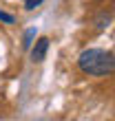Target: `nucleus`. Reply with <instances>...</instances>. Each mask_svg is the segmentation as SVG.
Here are the masks:
<instances>
[{"label":"nucleus","mask_w":115,"mask_h":121,"mask_svg":"<svg viewBox=\"0 0 115 121\" xmlns=\"http://www.w3.org/2000/svg\"><path fill=\"white\" fill-rule=\"evenodd\" d=\"M42 2H44V0H24V9L27 11H33V9H38Z\"/></svg>","instance_id":"nucleus-6"},{"label":"nucleus","mask_w":115,"mask_h":121,"mask_svg":"<svg viewBox=\"0 0 115 121\" xmlns=\"http://www.w3.org/2000/svg\"><path fill=\"white\" fill-rule=\"evenodd\" d=\"M77 68L84 75L91 77H104L111 75L115 68L113 51H104V48H86L77 55Z\"/></svg>","instance_id":"nucleus-1"},{"label":"nucleus","mask_w":115,"mask_h":121,"mask_svg":"<svg viewBox=\"0 0 115 121\" xmlns=\"http://www.w3.org/2000/svg\"><path fill=\"white\" fill-rule=\"evenodd\" d=\"M0 22H5V24H16V18H13L11 13H7V11H0Z\"/></svg>","instance_id":"nucleus-5"},{"label":"nucleus","mask_w":115,"mask_h":121,"mask_svg":"<svg viewBox=\"0 0 115 121\" xmlns=\"http://www.w3.org/2000/svg\"><path fill=\"white\" fill-rule=\"evenodd\" d=\"M109 22H111V13H102V16H100L97 20H95V29H106V26H109Z\"/></svg>","instance_id":"nucleus-4"},{"label":"nucleus","mask_w":115,"mask_h":121,"mask_svg":"<svg viewBox=\"0 0 115 121\" xmlns=\"http://www.w3.org/2000/svg\"><path fill=\"white\" fill-rule=\"evenodd\" d=\"M47 51H49V38H38V40H35V44H31V62L33 64L44 62Z\"/></svg>","instance_id":"nucleus-2"},{"label":"nucleus","mask_w":115,"mask_h":121,"mask_svg":"<svg viewBox=\"0 0 115 121\" xmlns=\"http://www.w3.org/2000/svg\"><path fill=\"white\" fill-rule=\"evenodd\" d=\"M35 35H38V31H35V29H27V31H24V38H22V48H31L33 40H35Z\"/></svg>","instance_id":"nucleus-3"}]
</instances>
